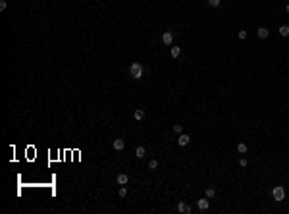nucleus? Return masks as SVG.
<instances>
[{
  "instance_id": "6e6552de",
  "label": "nucleus",
  "mask_w": 289,
  "mask_h": 214,
  "mask_svg": "<svg viewBox=\"0 0 289 214\" xmlns=\"http://www.w3.org/2000/svg\"><path fill=\"white\" fill-rule=\"evenodd\" d=\"M256 35H258V39H268V35H270V31H268V27H258Z\"/></svg>"
},
{
  "instance_id": "9b49d317",
  "label": "nucleus",
  "mask_w": 289,
  "mask_h": 214,
  "mask_svg": "<svg viewBox=\"0 0 289 214\" xmlns=\"http://www.w3.org/2000/svg\"><path fill=\"white\" fill-rule=\"evenodd\" d=\"M145 154H147L145 147H137V150H135V156H137V158L141 160V158H145Z\"/></svg>"
},
{
  "instance_id": "ddd939ff",
  "label": "nucleus",
  "mask_w": 289,
  "mask_h": 214,
  "mask_svg": "<svg viewBox=\"0 0 289 214\" xmlns=\"http://www.w3.org/2000/svg\"><path fill=\"white\" fill-rule=\"evenodd\" d=\"M280 35L281 37H289V25H281L280 27Z\"/></svg>"
},
{
  "instance_id": "4468645a",
  "label": "nucleus",
  "mask_w": 289,
  "mask_h": 214,
  "mask_svg": "<svg viewBox=\"0 0 289 214\" xmlns=\"http://www.w3.org/2000/svg\"><path fill=\"white\" fill-rule=\"evenodd\" d=\"M237 150H239L241 154H245V153H247V145H245V143H239V145H237Z\"/></svg>"
},
{
  "instance_id": "0eeeda50",
  "label": "nucleus",
  "mask_w": 289,
  "mask_h": 214,
  "mask_svg": "<svg viewBox=\"0 0 289 214\" xmlns=\"http://www.w3.org/2000/svg\"><path fill=\"white\" fill-rule=\"evenodd\" d=\"M112 147H114V150H124L125 149V141L124 139H114Z\"/></svg>"
},
{
  "instance_id": "9d476101",
  "label": "nucleus",
  "mask_w": 289,
  "mask_h": 214,
  "mask_svg": "<svg viewBox=\"0 0 289 214\" xmlns=\"http://www.w3.org/2000/svg\"><path fill=\"white\" fill-rule=\"evenodd\" d=\"M133 118H135L137 121H141L143 118H145V110H143V108H137V110L133 112Z\"/></svg>"
},
{
  "instance_id": "4be33fe9",
  "label": "nucleus",
  "mask_w": 289,
  "mask_h": 214,
  "mask_svg": "<svg viewBox=\"0 0 289 214\" xmlns=\"http://www.w3.org/2000/svg\"><path fill=\"white\" fill-rule=\"evenodd\" d=\"M6 10V0H0V12H4Z\"/></svg>"
},
{
  "instance_id": "a211bd4d",
  "label": "nucleus",
  "mask_w": 289,
  "mask_h": 214,
  "mask_svg": "<svg viewBox=\"0 0 289 214\" xmlns=\"http://www.w3.org/2000/svg\"><path fill=\"white\" fill-rule=\"evenodd\" d=\"M239 166H241V168H247L249 166V160L247 158H239Z\"/></svg>"
},
{
  "instance_id": "1a4fd4ad",
  "label": "nucleus",
  "mask_w": 289,
  "mask_h": 214,
  "mask_svg": "<svg viewBox=\"0 0 289 214\" xmlns=\"http://www.w3.org/2000/svg\"><path fill=\"white\" fill-rule=\"evenodd\" d=\"M116 182H118V185H125V183L129 182V177L125 176V174H118V177H116Z\"/></svg>"
},
{
  "instance_id": "423d86ee",
  "label": "nucleus",
  "mask_w": 289,
  "mask_h": 214,
  "mask_svg": "<svg viewBox=\"0 0 289 214\" xmlns=\"http://www.w3.org/2000/svg\"><path fill=\"white\" fill-rule=\"evenodd\" d=\"M177 212H185V214H191V206L185 205L183 201H179L177 203Z\"/></svg>"
},
{
  "instance_id": "39448f33",
  "label": "nucleus",
  "mask_w": 289,
  "mask_h": 214,
  "mask_svg": "<svg viewBox=\"0 0 289 214\" xmlns=\"http://www.w3.org/2000/svg\"><path fill=\"white\" fill-rule=\"evenodd\" d=\"M162 42H164V44H172V42H174V33L166 31L164 35H162Z\"/></svg>"
},
{
  "instance_id": "f03ea898",
  "label": "nucleus",
  "mask_w": 289,
  "mask_h": 214,
  "mask_svg": "<svg viewBox=\"0 0 289 214\" xmlns=\"http://www.w3.org/2000/svg\"><path fill=\"white\" fill-rule=\"evenodd\" d=\"M272 197H274V201H278V203H281V201L285 199V189L281 185H276L274 189H272Z\"/></svg>"
},
{
  "instance_id": "f257e3e1",
  "label": "nucleus",
  "mask_w": 289,
  "mask_h": 214,
  "mask_svg": "<svg viewBox=\"0 0 289 214\" xmlns=\"http://www.w3.org/2000/svg\"><path fill=\"white\" fill-rule=\"evenodd\" d=\"M129 73H131V77H135V79H143V66L139 64V62H133V64L129 66Z\"/></svg>"
},
{
  "instance_id": "7ed1b4c3",
  "label": "nucleus",
  "mask_w": 289,
  "mask_h": 214,
  "mask_svg": "<svg viewBox=\"0 0 289 214\" xmlns=\"http://www.w3.org/2000/svg\"><path fill=\"white\" fill-rule=\"evenodd\" d=\"M189 143H191V137L185 135V133H179V137H177V145L179 147H187Z\"/></svg>"
},
{
  "instance_id": "b1692460",
  "label": "nucleus",
  "mask_w": 289,
  "mask_h": 214,
  "mask_svg": "<svg viewBox=\"0 0 289 214\" xmlns=\"http://www.w3.org/2000/svg\"><path fill=\"white\" fill-rule=\"evenodd\" d=\"M287 50H289V47H287Z\"/></svg>"
},
{
  "instance_id": "5701e85b",
  "label": "nucleus",
  "mask_w": 289,
  "mask_h": 214,
  "mask_svg": "<svg viewBox=\"0 0 289 214\" xmlns=\"http://www.w3.org/2000/svg\"><path fill=\"white\" fill-rule=\"evenodd\" d=\"M285 12H287V14H289V4H287V6H285Z\"/></svg>"
},
{
  "instance_id": "f3484780",
  "label": "nucleus",
  "mask_w": 289,
  "mask_h": 214,
  "mask_svg": "<svg viewBox=\"0 0 289 214\" xmlns=\"http://www.w3.org/2000/svg\"><path fill=\"white\" fill-rule=\"evenodd\" d=\"M206 2H208V4L212 6V8H218V6H220V2H222V0H206Z\"/></svg>"
},
{
  "instance_id": "20e7f679",
  "label": "nucleus",
  "mask_w": 289,
  "mask_h": 214,
  "mask_svg": "<svg viewBox=\"0 0 289 214\" xmlns=\"http://www.w3.org/2000/svg\"><path fill=\"white\" fill-rule=\"evenodd\" d=\"M197 206H199V210H208V206H210V203H208V197H204V199H199V201H197Z\"/></svg>"
},
{
  "instance_id": "6ab92c4d",
  "label": "nucleus",
  "mask_w": 289,
  "mask_h": 214,
  "mask_svg": "<svg viewBox=\"0 0 289 214\" xmlns=\"http://www.w3.org/2000/svg\"><path fill=\"white\" fill-rule=\"evenodd\" d=\"M174 131L175 133H183V127L179 126V124H174Z\"/></svg>"
},
{
  "instance_id": "aec40b11",
  "label": "nucleus",
  "mask_w": 289,
  "mask_h": 214,
  "mask_svg": "<svg viewBox=\"0 0 289 214\" xmlns=\"http://www.w3.org/2000/svg\"><path fill=\"white\" fill-rule=\"evenodd\" d=\"M127 195V189H125V187H119V197H122V199H124V197Z\"/></svg>"
},
{
  "instance_id": "2eb2a0df",
  "label": "nucleus",
  "mask_w": 289,
  "mask_h": 214,
  "mask_svg": "<svg viewBox=\"0 0 289 214\" xmlns=\"http://www.w3.org/2000/svg\"><path fill=\"white\" fill-rule=\"evenodd\" d=\"M214 195H216V189H214V187H208V189H206V197H208V199H212Z\"/></svg>"
},
{
  "instance_id": "f8f14e48",
  "label": "nucleus",
  "mask_w": 289,
  "mask_h": 214,
  "mask_svg": "<svg viewBox=\"0 0 289 214\" xmlns=\"http://www.w3.org/2000/svg\"><path fill=\"white\" fill-rule=\"evenodd\" d=\"M181 56V48L179 47H172V58H179Z\"/></svg>"
},
{
  "instance_id": "dca6fc26",
  "label": "nucleus",
  "mask_w": 289,
  "mask_h": 214,
  "mask_svg": "<svg viewBox=\"0 0 289 214\" xmlns=\"http://www.w3.org/2000/svg\"><path fill=\"white\" fill-rule=\"evenodd\" d=\"M158 168V160H151L148 162V170H156Z\"/></svg>"
},
{
  "instance_id": "412c9836",
  "label": "nucleus",
  "mask_w": 289,
  "mask_h": 214,
  "mask_svg": "<svg viewBox=\"0 0 289 214\" xmlns=\"http://www.w3.org/2000/svg\"><path fill=\"white\" fill-rule=\"evenodd\" d=\"M237 37L241 39V41H243V39H247V31H239V33H237Z\"/></svg>"
}]
</instances>
